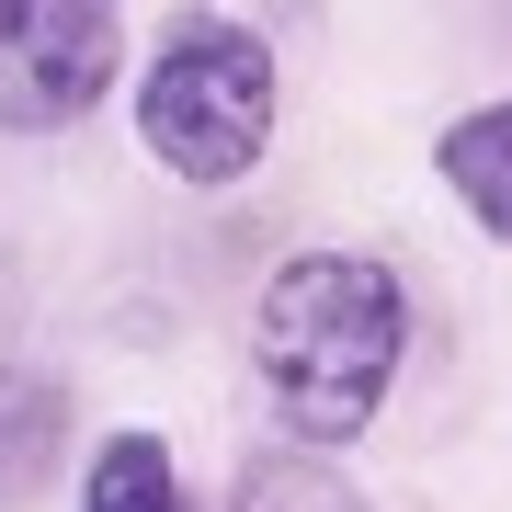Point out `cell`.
I'll return each instance as SVG.
<instances>
[{
  "label": "cell",
  "mask_w": 512,
  "mask_h": 512,
  "mask_svg": "<svg viewBox=\"0 0 512 512\" xmlns=\"http://www.w3.org/2000/svg\"><path fill=\"white\" fill-rule=\"evenodd\" d=\"M410 365V285L376 251H285L251 308V376L296 444L376 433L387 387Z\"/></svg>",
  "instance_id": "cell-1"
},
{
  "label": "cell",
  "mask_w": 512,
  "mask_h": 512,
  "mask_svg": "<svg viewBox=\"0 0 512 512\" xmlns=\"http://www.w3.org/2000/svg\"><path fill=\"white\" fill-rule=\"evenodd\" d=\"M137 148L171 171V183L194 194H228L262 171V148H274V114H285V80H274V46L251 35L239 12H194L171 23L160 46H148L137 69Z\"/></svg>",
  "instance_id": "cell-2"
},
{
  "label": "cell",
  "mask_w": 512,
  "mask_h": 512,
  "mask_svg": "<svg viewBox=\"0 0 512 512\" xmlns=\"http://www.w3.org/2000/svg\"><path fill=\"white\" fill-rule=\"evenodd\" d=\"M126 0H0V137H69L114 103Z\"/></svg>",
  "instance_id": "cell-3"
},
{
  "label": "cell",
  "mask_w": 512,
  "mask_h": 512,
  "mask_svg": "<svg viewBox=\"0 0 512 512\" xmlns=\"http://www.w3.org/2000/svg\"><path fill=\"white\" fill-rule=\"evenodd\" d=\"M433 183L456 194V217L478 239H512V103H478L433 137Z\"/></svg>",
  "instance_id": "cell-4"
},
{
  "label": "cell",
  "mask_w": 512,
  "mask_h": 512,
  "mask_svg": "<svg viewBox=\"0 0 512 512\" xmlns=\"http://www.w3.org/2000/svg\"><path fill=\"white\" fill-rule=\"evenodd\" d=\"M69 456V387L35 365H0V501H35Z\"/></svg>",
  "instance_id": "cell-5"
},
{
  "label": "cell",
  "mask_w": 512,
  "mask_h": 512,
  "mask_svg": "<svg viewBox=\"0 0 512 512\" xmlns=\"http://www.w3.org/2000/svg\"><path fill=\"white\" fill-rule=\"evenodd\" d=\"M80 512H183V467H171V444L126 421V433L92 444V467H80Z\"/></svg>",
  "instance_id": "cell-6"
},
{
  "label": "cell",
  "mask_w": 512,
  "mask_h": 512,
  "mask_svg": "<svg viewBox=\"0 0 512 512\" xmlns=\"http://www.w3.org/2000/svg\"><path fill=\"white\" fill-rule=\"evenodd\" d=\"M228 512H376L365 490H353L342 467H308V456H274V467H251L228 490Z\"/></svg>",
  "instance_id": "cell-7"
}]
</instances>
